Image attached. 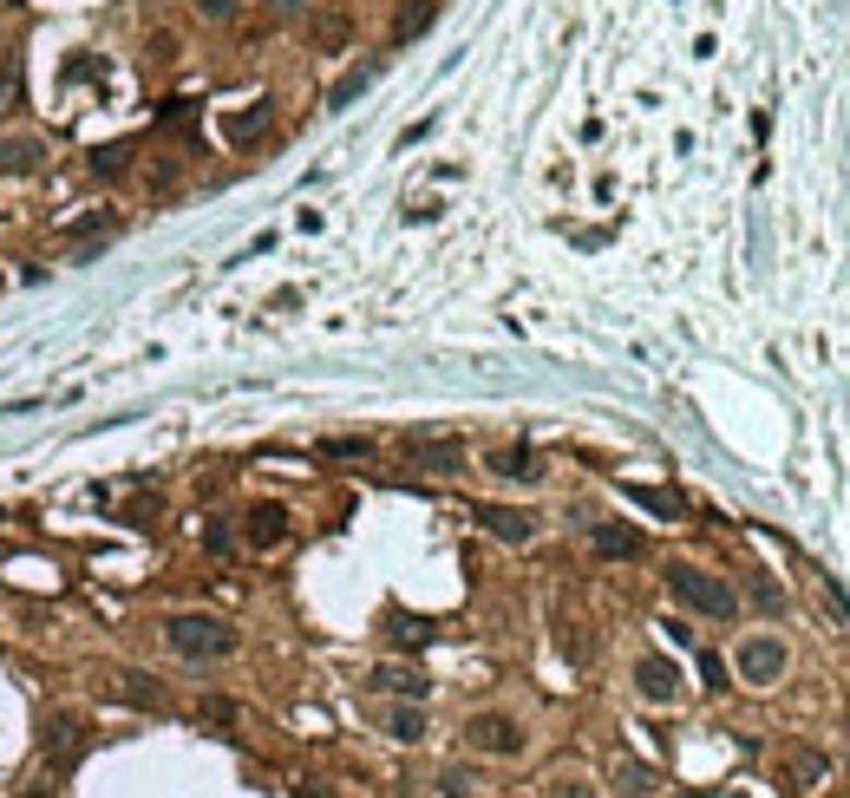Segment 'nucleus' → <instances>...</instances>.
Returning <instances> with one entry per match:
<instances>
[{"instance_id": "1", "label": "nucleus", "mask_w": 850, "mask_h": 798, "mask_svg": "<svg viewBox=\"0 0 850 798\" xmlns=\"http://www.w3.org/2000/svg\"><path fill=\"white\" fill-rule=\"evenodd\" d=\"M164 648L170 655H183V662H229L236 655V629L223 622V616H170L164 622Z\"/></svg>"}, {"instance_id": "2", "label": "nucleus", "mask_w": 850, "mask_h": 798, "mask_svg": "<svg viewBox=\"0 0 850 798\" xmlns=\"http://www.w3.org/2000/svg\"><path fill=\"white\" fill-rule=\"evenodd\" d=\"M668 596L674 603H687L694 616H714V622H733L740 616V596H733V583H720V576H707V570H694V563H668Z\"/></svg>"}, {"instance_id": "3", "label": "nucleus", "mask_w": 850, "mask_h": 798, "mask_svg": "<svg viewBox=\"0 0 850 798\" xmlns=\"http://www.w3.org/2000/svg\"><path fill=\"white\" fill-rule=\"evenodd\" d=\"M465 747H471V753H498V760H517V753H524V727H517L511 714H478V720L465 727Z\"/></svg>"}, {"instance_id": "4", "label": "nucleus", "mask_w": 850, "mask_h": 798, "mask_svg": "<svg viewBox=\"0 0 850 798\" xmlns=\"http://www.w3.org/2000/svg\"><path fill=\"white\" fill-rule=\"evenodd\" d=\"M779 675H786V642H779V635H746V642H740V681L773 688Z\"/></svg>"}, {"instance_id": "5", "label": "nucleus", "mask_w": 850, "mask_h": 798, "mask_svg": "<svg viewBox=\"0 0 850 798\" xmlns=\"http://www.w3.org/2000/svg\"><path fill=\"white\" fill-rule=\"evenodd\" d=\"M635 694L655 701V707L681 701V668H674L668 655H642V662H635Z\"/></svg>"}, {"instance_id": "6", "label": "nucleus", "mask_w": 850, "mask_h": 798, "mask_svg": "<svg viewBox=\"0 0 850 798\" xmlns=\"http://www.w3.org/2000/svg\"><path fill=\"white\" fill-rule=\"evenodd\" d=\"M85 734H92V727H85L79 714H52V720H46V760H52V766H72V760L85 753Z\"/></svg>"}, {"instance_id": "7", "label": "nucleus", "mask_w": 850, "mask_h": 798, "mask_svg": "<svg viewBox=\"0 0 850 798\" xmlns=\"http://www.w3.org/2000/svg\"><path fill=\"white\" fill-rule=\"evenodd\" d=\"M478 524H484L498 544H530V537H537V517H530V511H511V504H478Z\"/></svg>"}, {"instance_id": "8", "label": "nucleus", "mask_w": 850, "mask_h": 798, "mask_svg": "<svg viewBox=\"0 0 850 798\" xmlns=\"http://www.w3.org/2000/svg\"><path fill=\"white\" fill-rule=\"evenodd\" d=\"M46 164V144L33 138V131H13V138H0V177H33Z\"/></svg>"}, {"instance_id": "9", "label": "nucleus", "mask_w": 850, "mask_h": 798, "mask_svg": "<svg viewBox=\"0 0 850 798\" xmlns=\"http://www.w3.org/2000/svg\"><path fill=\"white\" fill-rule=\"evenodd\" d=\"M406 458H412V472H439V478H452V472L465 465V452H458L452 439H412Z\"/></svg>"}, {"instance_id": "10", "label": "nucleus", "mask_w": 850, "mask_h": 798, "mask_svg": "<svg viewBox=\"0 0 850 798\" xmlns=\"http://www.w3.org/2000/svg\"><path fill=\"white\" fill-rule=\"evenodd\" d=\"M373 688H380V694H399V701H426L432 681H426L419 668H406V662H386V668H373Z\"/></svg>"}, {"instance_id": "11", "label": "nucleus", "mask_w": 850, "mask_h": 798, "mask_svg": "<svg viewBox=\"0 0 850 798\" xmlns=\"http://www.w3.org/2000/svg\"><path fill=\"white\" fill-rule=\"evenodd\" d=\"M242 537H249L255 550H275V544L288 537V511H282V504H255V511H249V531H242Z\"/></svg>"}, {"instance_id": "12", "label": "nucleus", "mask_w": 850, "mask_h": 798, "mask_svg": "<svg viewBox=\"0 0 850 798\" xmlns=\"http://www.w3.org/2000/svg\"><path fill=\"white\" fill-rule=\"evenodd\" d=\"M491 472H498V478H511V485H537V478H543L530 445H504V452H491Z\"/></svg>"}, {"instance_id": "13", "label": "nucleus", "mask_w": 850, "mask_h": 798, "mask_svg": "<svg viewBox=\"0 0 850 798\" xmlns=\"http://www.w3.org/2000/svg\"><path fill=\"white\" fill-rule=\"evenodd\" d=\"M589 544H596V557H642V531H628V524H596L589 531Z\"/></svg>"}, {"instance_id": "14", "label": "nucleus", "mask_w": 850, "mask_h": 798, "mask_svg": "<svg viewBox=\"0 0 850 798\" xmlns=\"http://www.w3.org/2000/svg\"><path fill=\"white\" fill-rule=\"evenodd\" d=\"M432 20H439V0H406V7H399V20H393V33H386V39H393V46H406V39H419V33H426V26H432Z\"/></svg>"}, {"instance_id": "15", "label": "nucleus", "mask_w": 850, "mask_h": 798, "mask_svg": "<svg viewBox=\"0 0 850 798\" xmlns=\"http://www.w3.org/2000/svg\"><path fill=\"white\" fill-rule=\"evenodd\" d=\"M118 701H131V707H144V714H164V688H157L151 675H118Z\"/></svg>"}, {"instance_id": "16", "label": "nucleus", "mask_w": 850, "mask_h": 798, "mask_svg": "<svg viewBox=\"0 0 850 798\" xmlns=\"http://www.w3.org/2000/svg\"><path fill=\"white\" fill-rule=\"evenodd\" d=\"M268 118H275V105H268V98H255L249 111H236V118H229V144H249V138H262V131H268Z\"/></svg>"}, {"instance_id": "17", "label": "nucleus", "mask_w": 850, "mask_h": 798, "mask_svg": "<svg viewBox=\"0 0 850 798\" xmlns=\"http://www.w3.org/2000/svg\"><path fill=\"white\" fill-rule=\"evenodd\" d=\"M386 734H393L399 747H419V740H426V714H419V701H412V707H393V714H386Z\"/></svg>"}, {"instance_id": "18", "label": "nucleus", "mask_w": 850, "mask_h": 798, "mask_svg": "<svg viewBox=\"0 0 850 798\" xmlns=\"http://www.w3.org/2000/svg\"><path fill=\"white\" fill-rule=\"evenodd\" d=\"M615 793H628V798H648V793H655V773H648L642 760H615Z\"/></svg>"}, {"instance_id": "19", "label": "nucleus", "mask_w": 850, "mask_h": 798, "mask_svg": "<svg viewBox=\"0 0 850 798\" xmlns=\"http://www.w3.org/2000/svg\"><path fill=\"white\" fill-rule=\"evenodd\" d=\"M622 491H628L642 511H655V517H681V498H674V491H648V485H622Z\"/></svg>"}, {"instance_id": "20", "label": "nucleus", "mask_w": 850, "mask_h": 798, "mask_svg": "<svg viewBox=\"0 0 850 798\" xmlns=\"http://www.w3.org/2000/svg\"><path fill=\"white\" fill-rule=\"evenodd\" d=\"M20 92H26V65H20V52H13V59L0 65V118L20 105Z\"/></svg>"}, {"instance_id": "21", "label": "nucleus", "mask_w": 850, "mask_h": 798, "mask_svg": "<svg viewBox=\"0 0 850 798\" xmlns=\"http://www.w3.org/2000/svg\"><path fill=\"white\" fill-rule=\"evenodd\" d=\"M367 85H373V65H354V72H347V79H340V85H334V92H327V105H334V111H340V105H354V98H360V92H367Z\"/></svg>"}, {"instance_id": "22", "label": "nucleus", "mask_w": 850, "mask_h": 798, "mask_svg": "<svg viewBox=\"0 0 850 798\" xmlns=\"http://www.w3.org/2000/svg\"><path fill=\"white\" fill-rule=\"evenodd\" d=\"M386 635H393L399 648H426V642H432V622H412V616H393V622H386Z\"/></svg>"}, {"instance_id": "23", "label": "nucleus", "mask_w": 850, "mask_h": 798, "mask_svg": "<svg viewBox=\"0 0 850 798\" xmlns=\"http://www.w3.org/2000/svg\"><path fill=\"white\" fill-rule=\"evenodd\" d=\"M242 7H249V0H196V20H203V26H236Z\"/></svg>"}, {"instance_id": "24", "label": "nucleus", "mask_w": 850, "mask_h": 798, "mask_svg": "<svg viewBox=\"0 0 850 798\" xmlns=\"http://www.w3.org/2000/svg\"><path fill=\"white\" fill-rule=\"evenodd\" d=\"M203 550H209V557H236V531H229V517H209V524H203Z\"/></svg>"}, {"instance_id": "25", "label": "nucleus", "mask_w": 850, "mask_h": 798, "mask_svg": "<svg viewBox=\"0 0 850 798\" xmlns=\"http://www.w3.org/2000/svg\"><path fill=\"white\" fill-rule=\"evenodd\" d=\"M131 164V144H105V151H92V177H118Z\"/></svg>"}, {"instance_id": "26", "label": "nucleus", "mask_w": 850, "mask_h": 798, "mask_svg": "<svg viewBox=\"0 0 850 798\" xmlns=\"http://www.w3.org/2000/svg\"><path fill=\"white\" fill-rule=\"evenodd\" d=\"M262 13H268L275 26H295V20H308V13H314V0H262Z\"/></svg>"}, {"instance_id": "27", "label": "nucleus", "mask_w": 850, "mask_h": 798, "mask_svg": "<svg viewBox=\"0 0 850 798\" xmlns=\"http://www.w3.org/2000/svg\"><path fill=\"white\" fill-rule=\"evenodd\" d=\"M543 798H596L589 779H543Z\"/></svg>"}, {"instance_id": "28", "label": "nucleus", "mask_w": 850, "mask_h": 798, "mask_svg": "<svg viewBox=\"0 0 850 798\" xmlns=\"http://www.w3.org/2000/svg\"><path fill=\"white\" fill-rule=\"evenodd\" d=\"M367 452H373L367 439H327L321 445V458H367Z\"/></svg>"}, {"instance_id": "29", "label": "nucleus", "mask_w": 850, "mask_h": 798, "mask_svg": "<svg viewBox=\"0 0 850 798\" xmlns=\"http://www.w3.org/2000/svg\"><path fill=\"white\" fill-rule=\"evenodd\" d=\"M701 681H707V688H714V694H720V688H727V662H720V655H714V648H701Z\"/></svg>"}, {"instance_id": "30", "label": "nucleus", "mask_w": 850, "mask_h": 798, "mask_svg": "<svg viewBox=\"0 0 850 798\" xmlns=\"http://www.w3.org/2000/svg\"><path fill=\"white\" fill-rule=\"evenodd\" d=\"M439 798H471V773H439Z\"/></svg>"}, {"instance_id": "31", "label": "nucleus", "mask_w": 850, "mask_h": 798, "mask_svg": "<svg viewBox=\"0 0 850 798\" xmlns=\"http://www.w3.org/2000/svg\"><path fill=\"white\" fill-rule=\"evenodd\" d=\"M314 39H321V46H340V39H347V20H334V13H327V20L314 26Z\"/></svg>"}, {"instance_id": "32", "label": "nucleus", "mask_w": 850, "mask_h": 798, "mask_svg": "<svg viewBox=\"0 0 850 798\" xmlns=\"http://www.w3.org/2000/svg\"><path fill=\"white\" fill-rule=\"evenodd\" d=\"M203 720H216V727H229V720H236V707H229V701L216 694V701H203Z\"/></svg>"}, {"instance_id": "33", "label": "nucleus", "mask_w": 850, "mask_h": 798, "mask_svg": "<svg viewBox=\"0 0 850 798\" xmlns=\"http://www.w3.org/2000/svg\"><path fill=\"white\" fill-rule=\"evenodd\" d=\"M295 798H327V786H314V779H308V786H295Z\"/></svg>"}]
</instances>
